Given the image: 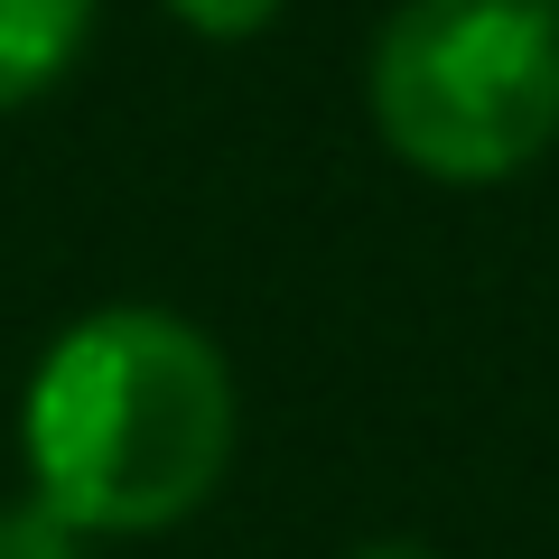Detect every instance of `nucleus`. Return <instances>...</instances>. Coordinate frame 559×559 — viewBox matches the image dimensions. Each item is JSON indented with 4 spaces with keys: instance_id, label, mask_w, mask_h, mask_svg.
I'll return each mask as SVG.
<instances>
[{
    "instance_id": "1",
    "label": "nucleus",
    "mask_w": 559,
    "mask_h": 559,
    "mask_svg": "<svg viewBox=\"0 0 559 559\" xmlns=\"http://www.w3.org/2000/svg\"><path fill=\"white\" fill-rule=\"evenodd\" d=\"M28 476L84 540L168 532L234 457V373L168 308H94L28 373Z\"/></svg>"
},
{
    "instance_id": "2",
    "label": "nucleus",
    "mask_w": 559,
    "mask_h": 559,
    "mask_svg": "<svg viewBox=\"0 0 559 559\" xmlns=\"http://www.w3.org/2000/svg\"><path fill=\"white\" fill-rule=\"evenodd\" d=\"M364 103L392 159L439 187H503L559 140L550 0H401L373 28Z\"/></svg>"
},
{
    "instance_id": "3",
    "label": "nucleus",
    "mask_w": 559,
    "mask_h": 559,
    "mask_svg": "<svg viewBox=\"0 0 559 559\" xmlns=\"http://www.w3.org/2000/svg\"><path fill=\"white\" fill-rule=\"evenodd\" d=\"M84 28H94V0H0V112H20L57 84Z\"/></svg>"
},
{
    "instance_id": "4",
    "label": "nucleus",
    "mask_w": 559,
    "mask_h": 559,
    "mask_svg": "<svg viewBox=\"0 0 559 559\" xmlns=\"http://www.w3.org/2000/svg\"><path fill=\"white\" fill-rule=\"evenodd\" d=\"M0 559H84V532L47 503H0Z\"/></svg>"
},
{
    "instance_id": "5",
    "label": "nucleus",
    "mask_w": 559,
    "mask_h": 559,
    "mask_svg": "<svg viewBox=\"0 0 559 559\" xmlns=\"http://www.w3.org/2000/svg\"><path fill=\"white\" fill-rule=\"evenodd\" d=\"M197 38H215V47H234V38H261V28L280 20V0H168Z\"/></svg>"
},
{
    "instance_id": "6",
    "label": "nucleus",
    "mask_w": 559,
    "mask_h": 559,
    "mask_svg": "<svg viewBox=\"0 0 559 559\" xmlns=\"http://www.w3.org/2000/svg\"><path fill=\"white\" fill-rule=\"evenodd\" d=\"M345 559H439V550H419V540H355Z\"/></svg>"
},
{
    "instance_id": "7",
    "label": "nucleus",
    "mask_w": 559,
    "mask_h": 559,
    "mask_svg": "<svg viewBox=\"0 0 559 559\" xmlns=\"http://www.w3.org/2000/svg\"><path fill=\"white\" fill-rule=\"evenodd\" d=\"M550 20H559V0H550Z\"/></svg>"
}]
</instances>
